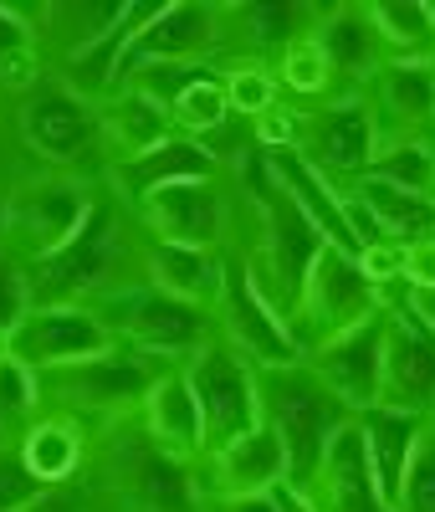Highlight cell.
I'll return each instance as SVG.
<instances>
[{
    "label": "cell",
    "mask_w": 435,
    "mask_h": 512,
    "mask_svg": "<svg viewBox=\"0 0 435 512\" xmlns=\"http://www.w3.org/2000/svg\"><path fill=\"white\" fill-rule=\"evenodd\" d=\"M144 226L128 210L108 180L93 195L82 231L47 262L26 267L31 277V308H93L103 297L144 282Z\"/></svg>",
    "instance_id": "1"
},
{
    "label": "cell",
    "mask_w": 435,
    "mask_h": 512,
    "mask_svg": "<svg viewBox=\"0 0 435 512\" xmlns=\"http://www.w3.org/2000/svg\"><path fill=\"white\" fill-rule=\"evenodd\" d=\"M256 405H261V425L287 451V487L292 492H302L313 482L328 441L354 420L348 405L302 359L277 364V369H256Z\"/></svg>",
    "instance_id": "2"
},
{
    "label": "cell",
    "mask_w": 435,
    "mask_h": 512,
    "mask_svg": "<svg viewBox=\"0 0 435 512\" xmlns=\"http://www.w3.org/2000/svg\"><path fill=\"white\" fill-rule=\"evenodd\" d=\"M174 369V364H159L149 354H134L113 344L108 354H93L82 364H67V369H47L36 374V390H41V410L47 415H67L77 425H108L118 420H134L149 400V390L159 384V374Z\"/></svg>",
    "instance_id": "3"
},
{
    "label": "cell",
    "mask_w": 435,
    "mask_h": 512,
    "mask_svg": "<svg viewBox=\"0 0 435 512\" xmlns=\"http://www.w3.org/2000/svg\"><path fill=\"white\" fill-rule=\"evenodd\" d=\"M98 441H103V461H93V482H103L113 512H205L200 472L190 461L164 456L144 436L139 415L108 425Z\"/></svg>",
    "instance_id": "4"
},
{
    "label": "cell",
    "mask_w": 435,
    "mask_h": 512,
    "mask_svg": "<svg viewBox=\"0 0 435 512\" xmlns=\"http://www.w3.org/2000/svg\"><path fill=\"white\" fill-rule=\"evenodd\" d=\"M93 313L103 318V328L113 333V344L149 354L159 364H190L205 344H215V313L180 303V297L159 292L154 282H134L103 303H93Z\"/></svg>",
    "instance_id": "5"
},
{
    "label": "cell",
    "mask_w": 435,
    "mask_h": 512,
    "mask_svg": "<svg viewBox=\"0 0 435 512\" xmlns=\"http://www.w3.org/2000/svg\"><path fill=\"white\" fill-rule=\"evenodd\" d=\"M98 185L77 180V175H57V169H31L16 175V185H6V246L21 267H36L57 256L87 221Z\"/></svg>",
    "instance_id": "6"
},
{
    "label": "cell",
    "mask_w": 435,
    "mask_h": 512,
    "mask_svg": "<svg viewBox=\"0 0 435 512\" xmlns=\"http://www.w3.org/2000/svg\"><path fill=\"white\" fill-rule=\"evenodd\" d=\"M11 118H16L21 149L36 154V169H57V175H77V180H87V169H103L98 108L77 93H67L52 72L31 93L16 98Z\"/></svg>",
    "instance_id": "7"
},
{
    "label": "cell",
    "mask_w": 435,
    "mask_h": 512,
    "mask_svg": "<svg viewBox=\"0 0 435 512\" xmlns=\"http://www.w3.org/2000/svg\"><path fill=\"white\" fill-rule=\"evenodd\" d=\"M379 308H384V292L359 272L354 256L323 246V256H318L313 272H308V287H302L297 308H292V318H287V333H292L297 354L308 359L313 349L333 344V338L348 333V328H359V323L374 318Z\"/></svg>",
    "instance_id": "8"
},
{
    "label": "cell",
    "mask_w": 435,
    "mask_h": 512,
    "mask_svg": "<svg viewBox=\"0 0 435 512\" xmlns=\"http://www.w3.org/2000/svg\"><path fill=\"white\" fill-rule=\"evenodd\" d=\"M231 205H236V185L226 169V175L180 180V185H164V190L144 195L134 205V216H139L144 236H154V241L221 251L231 241Z\"/></svg>",
    "instance_id": "9"
},
{
    "label": "cell",
    "mask_w": 435,
    "mask_h": 512,
    "mask_svg": "<svg viewBox=\"0 0 435 512\" xmlns=\"http://www.w3.org/2000/svg\"><path fill=\"white\" fill-rule=\"evenodd\" d=\"M292 149L333 185H348V180L369 175L374 149H379V128H374V113H369L364 93H343V98L302 108Z\"/></svg>",
    "instance_id": "10"
},
{
    "label": "cell",
    "mask_w": 435,
    "mask_h": 512,
    "mask_svg": "<svg viewBox=\"0 0 435 512\" xmlns=\"http://www.w3.org/2000/svg\"><path fill=\"white\" fill-rule=\"evenodd\" d=\"M185 379H190V390L200 400V415H205V456L210 451H226L231 441H241L246 431H256V425H261L256 369L226 344V338L205 344L185 364Z\"/></svg>",
    "instance_id": "11"
},
{
    "label": "cell",
    "mask_w": 435,
    "mask_h": 512,
    "mask_svg": "<svg viewBox=\"0 0 435 512\" xmlns=\"http://www.w3.org/2000/svg\"><path fill=\"white\" fill-rule=\"evenodd\" d=\"M226 57V6L210 0H164V6L134 31L123 57V77L149 62H185L205 67Z\"/></svg>",
    "instance_id": "12"
},
{
    "label": "cell",
    "mask_w": 435,
    "mask_h": 512,
    "mask_svg": "<svg viewBox=\"0 0 435 512\" xmlns=\"http://www.w3.org/2000/svg\"><path fill=\"white\" fill-rule=\"evenodd\" d=\"M379 405L435 420V333L400 303L384 297V374Z\"/></svg>",
    "instance_id": "13"
},
{
    "label": "cell",
    "mask_w": 435,
    "mask_h": 512,
    "mask_svg": "<svg viewBox=\"0 0 435 512\" xmlns=\"http://www.w3.org/2000/svg\"><path fill=\"white\" fill-rule=\"evenodd\" d=\"M215 333L251 364V369H277V364H297V344L287 323L277 318V308L256 292V282L246 277L241 256L226 246V287L221 303H215Z\"/></svg>",
    "instance_id": "14"
},
{
    "label": "cell",
    "mask_w": 435,
    "mask_h": 512,
    "mask_svg": "<svg viewBox=\"0 0 435 512\" xmlns=\"http://www.w3.org/2000/svg\"><path fill=\"white\" fill-rule=\"evenodd\" d=\"M108 349H113V333L93 308H31L11 333V359L31 374L67 369Z\"/></svg>",
    "instance_id": "15"
},
{
    "label": "cell",
    "mask_w": 435,
    "mask_h": 512,
    "mask_svg": "<svg viewBox=\"0 0 435 512\" xmlns=\"http://www.w3.org/2000/svg\"><path fill=\"white\" fill-rule=\"evenodd\" d=\"M364 103L374 113L379 144H435V57L425 62H384L364 88Z\"/></svg>",
    "instance_id": "16"
},
{
    "label": "cell",
    "mask_w": 435,
    "mask_h": 512,
    "mask_svg": "<svg viewBox=\"0 0 435 512\" xmlns=\"http://www.w3.org/2000/svg\"><path fill=\"white\" fill-rule=\"evenodd\" d=\"M302 364L348 405V415L374 410L379 405V374H384V308L374 318H364L359 328L338 333L333 344L313 349Z\"/></svg>",
    "instance_id": "17"
},
{
    "label": "cell",
    "mask_w": 435,
    "mask_h": 512,
    "mask_svg": "<svg viewBox=\"0 0 435 512\" xmlns=\"http://www.w3.org/2000/svg\"><path fill=\"white\" fill-rule=\"evenodd\" d=\"M302 497H308L313 512H395V507L384 502V492L374 487L359 415L328 441V451H323V461H318L313 482L302 487Z\"/></svg>",
    "instance_id": "18"
},
{
    "label": "cell",
    "mask_w": 435,
    "mask_h": 512,
    "mask_svg": "<svg viewBox=\"0 0 435 512\" xmlns=\"http://www.w3.org/2000/svg\"><path fill=\"white\" fill-rule=\"evenodd\" d=\"M195 472H200L205 502L210 497H261V492L287 487V451L267 425H256V431H246L226 451H210Z\"/></svg>",
    "instance_id": "19"
},
{
    "label": "cell",
    "mask_w": 435,
    "mask_h": 512,
    "mask_svg": "<svg viewBox=\"0 0 435 512\" xmlns=\"http://www.w3.org/2000/svg\"><path fill=\"white\" fill-rule=\"evenodd\" d=\"M318 47L333 67V82H338V98L343 93H364L374 72L384 67V47H379V31H374V16L369 6H318Z\"/></svg>",
    "instance_id": "20"
},
{
    "label": "cell",
    "mask_w": 435,
    "mask_h": 512,
    "mask_svg": "<svg viewBox=\"0 0 435 512\" xmlns=\"http://www.w3.org/2000/svg\"><path fill=\"white\" fill-rule=\"evenodd\" d=\"M139 425L164 456L190 461V466L205 461V415H200V400H195L190 379H185V364L159 374V384L149 390V400L139 410Z\"/></svg>",
    "instance_id": "21"
},
{
    "label": "cell",
    "mask_w": 435,
    "mask_h": 512,
    "mask_svg": "<svg viewBox=\"0 0 435 512\" xmlns=\"http://www.w3.org/2000/svg\"><path fill=\"white\" fill-rule=\"evenodd\" d=\"M210 175H226V164H221V154H215L210 144H200V139H185V134H174L169 144H159L154 154H144V159H128V164H118V169H108V190L134 210L144 195H154V190H164V185H180V180H210Z\"/></svg>",
    "instance_id": "22"
},
{
    "label": "cell",
    "mask_w": 435,
    "mask_h": 512,
    "mask_svg": "<svg viewBox=\"0 0 435 512\" xmlns=\"http://www.w3.org/2000/svg\"><path fill=\"white\" fill-rule=\"evenodd\" d=\"M174 139V118L169 108H159L154 98L134 93V88H118L113 98L98 103V149H103V175L128 159H144L159 144Z\"/></svg>",
    "instance_id": "23"
},
{
    "label": "cell",
    "mask_w": 435,
    "mask_h": 512,
    "mask_svg": "<svg viewBox=\"0 0 435 512\" xmlns=\"http://www.w3.org/2000/svg\"><path fill=\"white\" fill-rule=\"evenodd\" d=\"M144 282H154L159 292L195 303L205 313H215L226 287V246L205 251V246H174V241H144Z\"/></svg>",
    "instance_id": "24"
},
{
    "label": "cell",
    "mask_w": 435,
    "mask_h": 512,
    "mask_svg": "<svg viewBox=\"0 0 435 512\" xmlns=\"http://www.w3.org/2000/svg\"><path fill=\"white\" fill-rule=\"evenodd\" d=\"M359 431H364V456H369L374 487L384 492L389 507H395L400 502V487H405V472H410V456H415V446L425 436V420L374 405V410L359 415Z\"/></svg>",
    "instance_id": "25"
},
{
    "label": "cell",
    "mask_w": 435,
    "mask_h": 512,
    "mask_svg": "<svg viewBox=\"0 0 435 512\" xmlns=\"http://www.w3.org/2000/svg\"><path fill=\"white\" fill-rule=\"evenodd\" d=\"M16 446H21V461L31 466V477L47 492H62L87 466V436H82V425L67 420V415H47V410H41L26 425V436Z\"/></svg>",
    "instance_id": "26"
},
{
    "label": "cell",
    "mask_w": 435,
    "mask_h": 512,
    "mask_svg": "<svg viewBox=\"0 0 435 512\" xmlns=\"http://www.w3.org/2000/svg\"><path fill=\"white\" fill-rule=\"evenodd\" d=\"M348 190H354V195L369 205V216L379 221V231H384L389 246H415V241L435 236V195L400 190V185L374 180V175L348 180Z\"/></svg>",
    "instance_id": "27"
},
{
    "label": "cell",
    "mask_w": 435,
    "mask_h": 512,
    "mask_svg": "<svg viewBox=\"0 0 435 512\" xmlns=\"http://www.w3.org/2000/svg\"><path fill=\"white\" fill-rule=\"evenodd\" d=\"M384 62H425L435 57V11L430 0H379L369 6Z\"/></svg>",
    "instance_id": "28"
},
{
    "label": "cell",
    "mask_w": 435,
    "mask_h": 512,
    "mask_svg": "<svg viewBox=\"0 0 435 512\" xmlns=\"http://www.w3.org/2000/svg\"><path fill=\"white\" fill-rule=\"evenodd\" d=\"M272 72H277L282 98H292V103H302V108L338 98L333 67H328V57H323V47H318V36H313V31H308V36H297L292 47L272 62Z\"/></svg>",
    "instance_id": "29"
},
{
    "label": "cell",
    "mask_w": 435,
    "mask_h": 512,
    "mask_svg": "<svg viewBox=\"0 0 435 512\" xmlns=\"http://www.w3.org/2000/svg\"><path fill=\"white\" fill-rule=\"evenodd\" d=\"M169 118H174V134L200 139V144H210L215 134H226V128H231L236 118H231V103H226L221 67H210L205 77H195L190 88L169 103Z\"/></svg>",
    "instance_id": "30"
},
{
    "label": "cell",
    "mask_w": 435,
    "mask_h": 512,
    "mask_svg": "<svg viewBox=\"0 0 435 512\" xmlns=\"http://www.w3.org/2000/svg\"><path fill=\"white\" fill-rule=\"evenodd\" d=\"M47 77V62L36 52V36L21 6H0V93H31L36 82Z\"/></svg>",
    "instance_id": "31"
},
{
    "label": "cell",
    "mask_w": 435,
    "mask_h": 512,
    "mask_svg": "<svg viewBox=\"0 0 435 512\" xmlns=\"http://www.w3.org/2000/svg\"><path fill=\"white\" fill-rule=\"evenodd\" d=\"M221 82H226L231 118H241L246 128H251L261 113H267L272 103H282V88H277L272 62H256V57H226V62H221Z\"/></svg>",
    "instance_id": "32"
},
{
    "label": "cell",
    "mask_w": 435,
    "mask_h": 512,
    "mask_svg": "<svg viewBox=\"0 0 435 512\" xmlns=\"http://www.w3.org/2000/svg\"><path fill=\"white\" fill-rule=\"evenodd\" d=\"M374 180H389L400 190H420V195H435V144H415V139H400V144H379L374 149V164H369Z\"/></svg>",
    "instance_id": "33"
},
{
    "label": "cell",
    "mask_w": 435,
    "mask_h": 512,
    "mask_svg": "<svg viewBox=\"0 0 435 512\" xmlns=\"http://www.w3.org/2000/svg\"><path fill=\"white\" fill-rule=\"evenodd\" d=\"M36 415H41L36 374L21 369L16 359H6V364H0V441H21Z\"/></svg>",
    "instance_id": "34"
},
{
    "label": "cell",
    "mask_w": 435,
    "mask_h": 512,
    "mask_svg": "<svg viewBox=\"0 0 435 512\" xmlns=\"http://www.w3.org/2000/svg\"><path fill=\"white\" fill-rule=\"evenodd\" d=\"M47 487L31 477V466L21 461V446L16 441H0V512H31Z\"/></svg>",
    "instance_id": "35"
},
{
    "label": "cell",
    "mask_w": 435,
    "mask_h": 512,
    "mask_svg": "<svg viewBox=\"0 0 435 512\" xmlns=\"http://www.w3.org/2000/svg\"><path fill=\"white\" fill-rule=\"evenodd\" d=\"M395 512H435V425L430 420H425V436L410 456V472H405Z\"/></svg>",
    "instance_id": "36"
},
{
    "label": "cell",
    "mask_w": 435,
    "mask_h": 512,
    "mask_svg": "<svg viewBox=\"0 0 435 512\" xmlns=\"http://www.w3.org/2000/svg\"><path fill=\"white\" fill-rule=\"evenodd\" d=\"M31 313V277L16 256L0 246V333H16V323Z\"/></svg>",
    "instance_id": "37"
},
{
    "label": "cell",
    "mask_w": 435,
    "mask_h": 512,
    "mask_svg": "<svg viewBox=\"0 0 435 512\" xmlns=\"http://www.w3.org/2000/svg\"><path fill=\"white\" fill-rule=\"evenodd\" d=\"M297 123H302V103L282 98V103H272L267 113L251 123V144L267 149V154H272V149H292V144H297Z\"/></svg>",
    "instance_id": "38"
},
{
    "label": "cell",
    "mask_w": 435,
    "mask_h": 512,
    "mask_svg": "<svg viewBox=\"0 0 435 512\" xmlns=\"http://www.w3.org/2000/svg\"><path fill=\"white\" fill-rule=\"evenodd\" d=\"M354 262H359V272H364L384 297H395V292H400V277H405V246H369V251L354 256Z\"/></svg>",
    "instance_id": "39"
},
{
    "label": "cell",
    "mask_w": 435,
    "mask_h": 512,
    "mask_svg": "<svg viewBox=\"0 0 435 512\" xmlns=\"http://www.w3.org/2000/svg\"><path fill=\"white\" fill-rule=\"evenodd\" d=\"M400 292H435V236L405 246V277Z\"/></svg>",
    "instance_id": "40"
},
{
    "label": "cell",
    "mask_w": 435,
    "mask_h": 512,
    "mask_svg": "<svg viewBox=\"0 0 435 512\" xmlns=\"http://www.w3.org/2000/svg\"><path fill=\"white\" fill-rule=\"evenodd\" d=\"M205 512H282L277 492H261V497H210Z\"/></svg>",
    "instance_id": "41"
},
{
    "label": "cell",
    "mask_w": 435,
    "mask_h": 512,
    "mask_svg": "<svg viewBox=\"0 0 435 512\" xmlns=\"http://www.w3.org/2000/svg\"><path fill=\"white\" fill-rule=\"evenodd\" d=\"M395 297H400V303H405V308L435 333V292H395Z\"/></svg>",
    "instance_id": "42"
},
{
    "label": "cell",
    "mask_w": 435,
    "mask_h": 512,
    "mask_svg": "<svg viewBox=\"0 0 435 512\" xmlns=\"http://www.w3.org/2000/svg\"><path fill=\"white\" fill-rule=\"evenodd\" d=\"M31 512H77V502H72L67 492H47V497H41Z\"/></svg>",
    "instance_id": "43"
},
{
    "label": "cell",
    "mask_w": 435,
    "mask_h": 512,
    "mask_svg": "<svg viewBox=\"0 0 435 512\" xmlns=\"http://www.w3.org/2000/svg\"><path fill=\"white\" fill-rule=\"evenodd\" d=\"M277 507H282V512H313V507H308V497L292 492V487H277Z\"/></svg>",
    "instance_id": "44"
},
{
    "label": "cell",
    "mask_w": 435,
    "mask_h": 512,
    "mask_svg": "<svg viewBox=\"0 0 435 512\" xmlns=\"http://www.w3.org/2000/svg\"><path fill=\"white\" fill-rule=\"evenodd\" d=\"M11 359V333H0V364Z\"/></svg>",
    "instance_id": "45"
},
{
    "label": "cell",
    "mask_w": 435,
    "mask_h": 512,
    "mask_svg": "<svg viewBox=\"0 0 435 512\" xmlns=\"http://www.w3.org/2000/svg\"><path fill=\"white\" fill-rule=\"evenodd\" d=\"M0 241H6V190H0Z\"/></svg>",
    "instance_id": "46"
},
{
    "label": "cell",
    "mask_w": 435,
    "mask_h": 512,
    "mask_svg": "<svg viewBox=\"0 0 435 512\" xmlns=\"http://www.w3.org/2000/svg\"><path fill=\"white\" fill-rule=\"evenodd\" d=\"M430 11H435V0H430Z\"/></svg>",
    "instance_id": "47"
},
{
    "label": "cell",
    "mask_w": 435,
    "mask_h": 512,
    "mask_svg": "<svg viewBox=\"0 0 435 512\" xmlns=\"http://www.w3.org/2000/svg\"><path fill=\"white\" fill-rule=\"evenodd\" d=\"M430 425H435V420H430Z\"/></svg>",
    "instance_id": "48"
}]
</instances>
